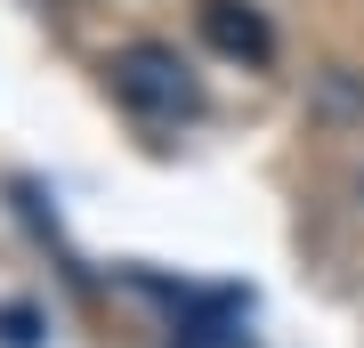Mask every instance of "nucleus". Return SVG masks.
Here are the masks:
<instances>
[{
	"label": "nucleus",
	"mask_w": 364,
	"mask_h": 348,
	"mask_svg": "<svg viewBox=\"0 0 364 348\" xmlns=\"http://www.w3.org/2000/svg\"><path fill=\"white\" fill-rule=\"evenodd\" d=\"M195 25H203V41L219 57H243V65H267L275 57V33H267V16L251 9V0H203Z\"/></svg>",
	"instance_id": "nucleus-2"
},
{
	"label": "nucleus",
	"mask_w": 364,
	"mask_h": 348,
	"mask_svg": "<svg viewBox=\"0 0 364 348\" xmlns=\"http://www.w3.org/2000/svg\"><path fill=\"white\" fill-rule=\"evenodd\" d=\"M114 97L130 105V114H146V122H178V114H195V105H203L186 57L162 49V41H138V49L114 57Z\"/></svg>",
	"instance_id": "nucleus-1"
}]
</instances>
